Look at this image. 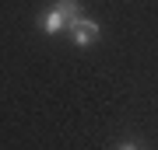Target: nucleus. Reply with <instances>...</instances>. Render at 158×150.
Masks as SVG:
<instances>
[{"label": "nucleus", "instance_id": "obj_1", "mask_svg": "<svg viewBox=\"0 0 158 150\" xmlns=\"http://www.w3.org/2000/svg\"><path fill=\"white\" fill-rule=\"evenodd\" d=\"M70 39H74V45H81V49H85V45H91V42L98 39V25L88 21V17H81V21L70 25Z\"/></svg>", "mask_w": 158, "mask_h": 150}, {"label": "nucleus", "instance_id": "obj_2", "mask_svg": "<svg viewBox=\"0 0 158 150\" xmlns=\"http://www.w3.org/2000/svg\"><path fill=\"white\" fill-rule=\"evenodd\" d=\"M39 25H42V32H46V35H60L63 28H70V21H67V14H63V11H60L56 4H53L49 11H46V14L39 17Z\"/></svg>", "mask_w": 158, "mask_h": 150}, {"label": "nucleus", "instance_id": "obj_3", "mask_svg": "<svg viewBox=\"0 0 158 150\" xmlns=\"http://www.w3.org/2000/svg\"><path fill=\"white\" fill-rule=\"evenodd\" d=\"M56 7L67 14V21H70V25H74V21H81V4H77V0H56Z\"/></svg>", "mask_w": 158, "mask_h": 150}, {"label": "nucleus", "instance_id": "obj_4", "mask_svg": "<svg viewBox=\"0 0 158 150\" xmlns=\"http://www.w3.org/2000/svg\"><path fill=\"white\" fill-rule=\"evenodd\" d=\"M116 150H141V147H134V143H123V147H116Z\"/></svg>", "mask_w": 158, "mask_h": 150}]
</instances>
